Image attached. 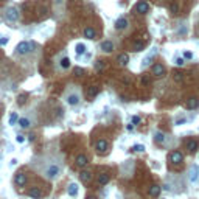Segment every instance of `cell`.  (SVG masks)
Masks as SVG:
<instances>
[{
    "mask_svg": "<svg viewBox=\"0 0 199 199\" xmlns=\"http://www.w3.org/2000/svg\"><path fill=\"white\" fill-rule=\"evenodd\" d=\"M174 64H176L177 67H182V65L185 64V58H176V59H174Z\"/></svg>",
    "mask_w": 199,
    "mask_h": 199,
    "instance_id": "33",
    "label": "cell"
},
{
    "mask_svg": "<svg viewBox=\"0 0 199 199\" xmlns=\"http://www.w3.org/2000/svg\"><path fill=\"white\" fill-rule=\"evenodd\" d=\"M187 149H188V153H195V151L198 149V142L193 140V139L187 140Z\"/></svg>",
    "mask_w": 199,
    "mask_h": 199,
    "instance_id": "20",
    "label": "cell"
},
{
    "mask_svg": "<svg viewBox=\"0 0 199 199\" xmlns=\"http://www.w3.org/2000/svg\"><path fill=\"white\" fill-rule=\"evenodd\" d=\"M160 191H162L160 185H153V187L149 188V196L151 198H157V196L160 195Z\"/></svg>",
    "mask_w": 199,
    "mask_h": 199,
    "instance_id": "19",
    "label": "cell"
},
{
    "mask_svg": "<svg viewBox=\"0 0 199 199\" xmlns=\"http://www.w3.org/2000/svg\"><path fill=\"white\" fill-rule=\"evenodd\" d=\"M67 103H68L70 106H76V104H79V95H78L76 92H72V93L67 97Z\"/></svg>",
    "mask_w": 199,
    "mask_h": 199,
    "instance_id": "13",
    "label": "cell"
},
{
    "mask_svg": "<svg viewBox=\"0 0 199 199\" xmlns=\"http://www.w3.org/2000/svg\"><path fill=\"white\" fill-rule=\"evenodd\" d=\"M109 181H111V176H109L107 171H103V173H100V174H98V177H97V184L100 185V187L106 185Z\"/></svg>",
    "mask_w": 199,
    "mask_h": 199,
    "instance_id": "8",
    "label": "cell"
},
{
    "mask_svg": "<svg viewBox=\"0 0 199 199\" xmlns=\"http://www.w3.org/2000/svg\"><path fill=\"white\" fill-rule=\"evenodd\" d=\"M73 73L75 75H76V76H84V75H86V70H84V68H81V67H75L73 68Z\"/></svg>",
    "mask_w": 199,
    "mask_h": 199,
    "instance_id": "30",
    "label": "cell"
},
{
    "mask_svg": "<svg viewBox=\"0 0 199 199\" xmlns=\"http://www.w3.org/2000/svg\"><path fill=\"white\" fill-rule=\"evenodd\" d=\"M95 149H97L98 153H101V154L107 153V149H109V143H107V140H104V139L97 140V143H95Z\"/></svg>",
    "mask_w": 199,
    "mask_h": 199,
    "instance_id": "4",
    "label": "cell"
},
{
    "mask_svg": "<svg viewBox=\"0 0 199 199\" xmlns=\"http://www.w3.org/2000/svg\"><path fill=\"white\" fill-rule=\"evenodd\" d=\"M182 160H184V154L181 153V151H171V154H170V162L171 163L179 165Z\"/></svg>",
    "mask_w": 199,
    "mask_h": 199,
    "instance_id": "5",
    "label": "cell"
},
{
    "mask_svg": "<svg viewBox=\"0 0 199 199\" xmlns=\"http://www.w3.org/2000/svg\"><path fill=\"white\" fill-rule=\"evenodd\" d=\"M117 61H118V64L121 65V67H125V65H128V62H129V54H126V53H121L118 58H117Z\"/></svg>",
    "mask_w": 199,
    "mask_h": 199,
    "instance_id": "18",
    "label": "cell"
},
{
    "mask_svg": "<svg viewBox=\"0 0 199 199\" xmlns=\"http://www.w3.org/2000/svg\"><path fill=\"white\" fill-rule=\"evenodd\" d=\"M86 199H97V198H95V196H87Z\"/></svg>",
    "mask_w": 199,
    "mask_h": 199,
    "instance_id": "43",
    "label": "cell"
},
{
    "mask_svg": "<svg viewBox=\"0 0 199 199\" xmlns=\"http://www.w3.org/2000/svg\"><path fill=\"white\" fill-rule=\"evenodd\" d=\"M84 36L87 39H95V37H97V31H95L93 26H86V28H84Z\"/></svg>",
    "mask_w": 199,
    "mask_h": 199,
    "instance_id": "17",
    "label": "cell"
},
{
    "mask_svg": "<svg viewBox=\"0 0 199 199\" xmlns=\"http://www.w3.org/2000/svg\"><path fill=\"white\" fill-rule=\"evenodd\" d=\"M132 129H134V125H132V123H131V125H128V131H132Z\"/></svg>",
    "mask_w": 199,
    "mask_h": 199,
    "instance_id": "42",
    "label": "cell"
},
{
    "mask_svg": "<svg viewBox=\"0 0 199 199\" xmlns=\"http://www.w3.org/2000/svg\"><path fill=\"white\" fill-rule=\"evenodd\" d=\"M28 196H31L33 199H40L42 198V191H40V188H37V187H31L28 190Z\"/></svg>",
    "mask_w": 199,
    "mask_h": 199,
    "instance_id": "14",
    "label": "cell"
},
{
    "mask_svg": "<svg viewBox=\"0 0 199 199\" xmlns=\"http://www.w3.org/2000/svg\"><path fill=\"white\" fill-rule=\"evenodd\" d=\"M198 106H199V100H198L196 97L190 98V100L187 101V109H196Z\"/></svg>",
    "mask_w": 199,
    "mask_h": 199,
    "instance_id": "21",
    "label": "cell"
},
{
    "mask_svg": "<svg viewBox=\"0 0 199 199\" xmlns=\"http://www.w3.org/2000/svg\"><path fill=\"white\" fill-rule=\"evenodd\" d=\"M198 173H199V168H198V165H195L193 168H191V171H190V181L191 182L198 181Z\"/></svg>",
    "mask_w": 199,
    "mask_h": 199,
    "instance_id": "22",
    "label": "cell"
},
{
    "mask_svg": "<svg viewBox=\"0 0 199 199\" xmlns=\"http://www.w3.org/2000/svg\"><path fill=\"white\" fill-rule=\"evenodd\" d=\"M59 176V167L56 165V163H51V165H48L47 167V170H45V177L47 179H56V177Z\"/></svg>",
    "mask_w": 199,
    "mask_h": 199,
    "instance_id": "3",
    "label": "cell"
},
{
    "mask_svg": "<svg viewBox=\"0 0 199 199\" xmlns=\"http://www.w3.org/2000/svg\"><path fill=\"white\" fill-rule=\"evenodd\" d=\"M17 121H19V117H17V114H16V112H12V114L10 115V125L12 126V125H16Z\"/></svg>",
    "mask_w": 199,
    "mask_h": 199,
    "instance_id": "32",
    "label": "cell"
},
{
    "mask_svg": "<svg viewBox=\"0 0 199 199\" xmlns=\"http://www.w3.org/2000/svg\"><path fill=\"white\" fill-rule=\"evenodd\" d=\"M6 42H8V39H6V37H5V39H0V47H3Z\"/></svg>",
    "mask_w": 199,
    "mask_h": 199,
    "instance_id": "41",
    "label": "cell"
},
{
    "mask_svg": "<svg viewBox=\"0 0 199 199\" xmlns=\"http://www.w3.org/2000/svg\"><path fill=\"white\" fill-rule=\"evenodd\" d=\"M128 25H129L128 19H126V17H120V19L115 22V30H118V31L126 30V28H128Z\"/></svg>",
    "mask_w": 199,
    "mask_h": 199,
    "instance_id": "11",
    "label": "cell"
},
{
    "mask_svg": "<svg viewBox=\"0 0 199 199\" xmlns=\"http://www.w3.org/2000/svg\"><path fill=\"white\" fill-rule=\"evenodd\" d=\"M16 140H17V143H23V142H25V137H23V135H17Z\"/></svg>",
    "mask_w": 199,
    "mask_h": 199,
    "instance_id": "39",
    "label": "cell"
},
{
    "mask_svg": "<svg viewBox=\"0 0 199 199\" xmlns=\"http://www.w3.org/2000/svg\"><path fill=\"white\" fill-rule=\"evenodd\" d=\"M67 193L70 196H76L78 195V185L76 184H70V185H68V188H67Z\"/></svg>",
    "mask_w": 199,
    "mask_h": 199,
    "instance_id": "23",
    "label": "cell"
},
{
    "mask_svg": "<svg viewBox=\"0 0 199 199\" xmlns=\"http://www.w3.org/2000/svg\"><path fill=\"white\" fill-rule=\"evenodd\" d=\"M31 50H33V44L30 42V40H22V42H19L17 47H16V53L20 54V56L31 53Z\"/></svg>",
    "mask_w": 199,
    "mask_h": 199,
    "instance_id": "1",
    "label": "cell"
},
{
    "mask_svg": "<svg viewBox=\"0 0 199 199\" xmlns=\"http://www.w3.org/2000/svg\"><path fill=\"white\" fill-rule=\"evenodd\" d=\"M151 73H153L154 76H157V78H162L163 75H165V67L157 62V64H154L153 67H151Z\"/></svg>",
    "mask_w": 199,
    "mask_h": 199,
    "instance_id": "6",
    "label": "cell"
},
{
    "mask_svg": "<svg viewBox=\"0 0 199 199\" xmlns=\"http://www.w3.org/2000/svg\"><path fill=\"white\" fill-rule=\"evenodd\" d=\"M135 11L139 12V14H146L149 11V3L145 2V0H140V2L135 5Z\"/></svg>",
    "mask_w": 199,
    "mask_h": 199,
    "instance_id": "7",
    "label": "cell"
},
{
    "mask_svg": "<svg viewBox=\"0 0 199 199\" xmlns=\"http://www.w3.org/2000/svg\"><path fill=\"white\" fill-rule=\"evenodd\" d=\"M59 67H61V68H64V70H67V68L70 67V59H68L67 56L61 58V61H59Z\"/></svg>",
    "mask_w": 199,
    "mask_h": 199,
    "instance_id": "24",
    "label": "cell"
},
{
    "mask_svg": "<svg viewBox=\"0 0 199 199\" xmlns=\"http://www.w3.org/2000/svg\"><path fill=\"white\" fill-rule=\"evenodd\" d=\"M184 58L185 59H193V53H191V51H185L184 53Z\"/></svg>",
    "mask_w": 199,
    "mask_h": 199,
    "instance_id": "38",
    "label": "cell"
},
{
    "mask_svg": "<svg viewBox=\"0 0 199 199\" xmlns=\"http://www.w3.org/2000/svg\"><path fill=\"white\" fill-rule=\"evenodd\" d=\"M170 11H171V14H177V12H179V3H177V2H171Z\"/></svg>",
    "mask_w": 199,
    "mask_h": 199,
    "instance_id": "28",
    "label": "cell"
},
{
    "mask_svg": "<svg viewBox=\"0 0 199 199\" xmlns=\"http://www.w3.org/2000/svg\"><path fill=\"white\" fill-rule=\"evenodd\" d=\"M98 92H100V89L97 87V86H89L87 89H86V95L89 98H95L98 95Z\"/></svg>",
    "mask_w": 199,
    "mask_h": 199,
    "instance_id": "15",
    "label": "cell"
},
{
    "mask_svg": "<svg viewBox=\"0 0 199 199\" xmlns=\"http://www.w3.org/2000/svg\"><path fill=\"white\" fill-rule=\"evenodd\" d=\"M101 50L104 53H111L114 50V42L112 40H104V42H101Z\"/></svg>",
    "mask_w": 199,
    "mask_h": 199,
    "instance_id": "16",
    "label": "cell"
},
{
    "mask_svg": "<svg viewBox=\"0 0 199 199\" xmlns=\"http://www.w3.org/2000/svg\"><path fill=\"white\" fill-rule=\"evenodd\" d=\"M185 121H187V118H181V120H177V121H176V125H179V126H181V125H184Z\"/></svg>",
    "mask_w": 199,
    "mask_h": 199,
    "instance_id": "40",
    "label": "cell"
},
{
    "mask_svg": "<svg viewBox=\"0 0 199 199\" xmlns=\"http://www.w3.org/2000/svg\"><path fill=\"white\" fill-rule=\"evenodd\" d=\"M5 16H6V20H8V22H17L20 14H19V10L16 6H10V8H6Z\"/></svg>",
    "mask_w": 199,
    "mask_h": 199,
    "instance_id": "2",
    "label": "cell"
},
{
    "mask_svg": "<svg viewBox=\"0 0 199 199\" xmlns=\"http://www.w3.org/2000/svg\"><path fill=\"white\" fill-rule=\"evenodd\" d=\"M104 68V64H103V61H98L97 65H95V70H103Z\"/></svg>",
    "mask_w": 199,
    "mask_h": 199,
    "instance_id": "37",
    "label": "cell"
},
{
    "mask_svg": "<svg viewBox=\"0 0 199 199\" xmlns=\"http://www.w3.org/2000/svg\"><path fill=\"white\" fill-rule=\"evenodd\" d=\"M131 123H132L134 126H135V125H139V123H140V117H139V115H134L132 118H131Z\"/></svg>",
    "mask_w": 199,
    "mask_h": 199,
    "instance_id": "36",
    "label": "cell"
},
{
    "mask_svg": "<svg viewBox=\"0 0 199 199\" xmlns=\"http://www.w3.org/2000/svg\"><path fill=\"white\" fill-rule=\"evenodd\" d=\"M75 50H76V53H78V54H83V53L86 51V45L79 42V44H76V47H75Z\"/></svg>",
    "mask_w": 199,
    "mask_h": 199,
    "instance_id": "31",
    "label": "cell"
},
{
    "mask_svg": "<svg viewBox=\"0 0 199 199\" xmlns=\"http://www.w3.org/2000/svg\"><path fill=\"white\" fill-rule=\"evenodd\" d=\"M132 149L135 151V153H143V151H145V146H143V145H135Z\"/></svg>",
    "mask_w": 199,
    "mask_h": 199,
    "instance_id": "34",
    "label": "cell"
},
{
    "mask_svg": "<svg viewBox=\"0 0 199 199\" xmlns=\"http://www.w3.org/2000/svg\"><path fill=\"white\" fill-rule=\"evenodd\" d=\"M92 171H89V170H84V171H81V174H79V179L83 184H90L92 182Z\"/></svg>",
    "mask_w": 199,
    "mask_h": 199,
    "instance_id": "9",
    "label": "cell"
},
{
    "mask_svg": "<svg viewBox=\"0 0 199 199\" xmlns=\"http://www.w3.org/2000/svg\"><path fill=\"white\" fill-rule=\"evenodd\" d=\"M142 83L145 84V86H148V84L151 83V79H149V76H148V75H143V76H142Z\"/></svg>",
    "mask_w": 199,
    "mask_h": 199,
    "instance_id": "35",
    "label": "cell"
},
{
    "mask_svg": "<svg viewBox=\"0 0 199 199\" xmlns=\"http://www.w3.org/2000/svg\"><path fill=\"white\" fill-rule=\"evenodd\" d=\"M19 126L23 128V129H28L31 126V123H30L28 118H19Z\"/></svg>",
    "mask_w": 199,
    "mask_h": 199,
    "instance_id": "26",
    "label": "cell"
},
{
    "mask_svg": "<svg viewBox=\"0 0 199 199\" xmlns=\"http://www.w3.org/2000/svg\"><path fill=\"white\" fill-rule=\"evenodd\" d=\"M173 79L176 81V83H182V81H184V73L179 72V70L173 72Z\"/></svg>",
    "mask_w": 199,
    "mask_h": 199,
    "instance_id": "25",
    "label": "cell"
},
{
    "mask_svg": "<svg viewBox=\"0 0 199 199\" xmlns=\"http://www.w3.org/2000/svg\"><path fill=\"white\" fill-rule=\"evenodd\" d=\"M134 51H142L143 48H145V42H143V40H139V42H135L134 44Z\"/></svg>",
    "mask_w": 199,
    "mask_h": 199,
    "instance_id": "29",
    "label": "cell"
},
{
    "mask_svg": "<svg viewBox=\"0 0 199 199\" xmlns=\"http://www.w3.org/2000/svg\"><path fill=\"white\" fill-rule=\"evenodd\" d=\"M154 140H156L157 143H163V142H165V134L160 132V131H157V132L154 134Z\"/></svg>",
    "mask_w": 199,
    "mask_h": 199,
    "instance_id": "27",
    "label": "cell"
},
{
    "mask_svg": "<svg viewBox=\"0 0 199 199\" xmlns=\"http://www.w3.org/2000/svg\"><path fill=\"white\" fill-rule=\"evenodd\" d=\"M14 182H16L17 187H23V185L26 184V176L22 173V171H19V173L16 174V177H14Z\"/></svg>",
    "mask_w": 199,
    "mask_h": 199,
    "instance_id": "12",
    "label": "cell"
},
{
    "mask_svg": "<svg viewBox=\"0 0 199 199\" xmlns=\"http://www.w3.org/2000/svg\"><path fill=\"white\" fill-rule=\"evenodd\" d=\"M76 167H79V168H84V167H87V163H89V157L86 156V154H78L76 156Z\"/></svg>",
    "mask_w": 199,
    "mask_h": 199,
    "instance_id": "10",
    "label": "cell"
}]
</instances>
